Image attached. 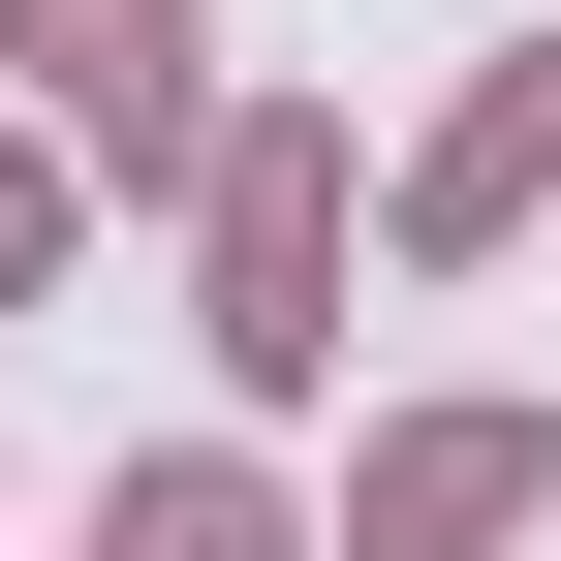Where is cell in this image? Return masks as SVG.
<instances>
[{
	"instance_id": "cell-1",
	"label": "cell",
	"mask_w": 561,
	"mask_h": 561,
	"mask_svg": "<svg viewBox=\"0 0 561 561\" xmlns=\"http://www.w3.org/2000/svg\"><path fill=\"white\" fill-rule=\"evenodd\" d=\"M32 62H62L94 125H157V0H32Z\"/></svg>"
}]
</instances>
